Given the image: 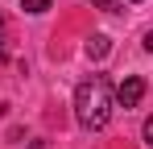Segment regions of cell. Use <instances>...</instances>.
<instances>
[{
  "mask_svg": "<svg viewBox=\"0 0 153 149\" xmlns=\"http://www.w3.org/2000/svg\"><path fill=\"white\" fill-rule=\"evenodd\" d=\"M137 4H141V0H137Z\"/></svg>",
  "mask_w": 153,
  "mask_h": 149,
  "instance_id": "obj_9",
  "label": "cell"
},
{
  "mask_svg": "<svg viewBox=\"0 0 153 149\" xmlns=\"http://www.w3.org/2000/svg\"><path fill=\"white\" fill-rule=\"evenodd\" d=\"M116 112V95H112V83L103 74H87L75 87V120L87 128V133H100L103 124L112 120Z\"/></svg>",
  "mask_w": 153,
  "mask_h": 149,
  "instance_id": "obj_1",
  "label": "cell"
},
{
  "mask_svg": "<svg viewBox=\"0 0 153 149\" xmlns=\"http://www.w3.org/2000/svg\"><path fill=\"white\" fill-rule=\"evenodd\" d=\"M95 8H120V0H91Z\"/></svg>",
  "mask_w": 153,
  "mask_h": 149,
  "instance_id": "obj_5",
  "label": "cell"
},
{
  "mask_svg": "<svg viewBox=\"0 0 153 149\" xmlns=\"http://www.w3.org/2000/svg\"><path fill=\"white\" fill-rule=\"evenodd\" d=\"M21 4H25V13H33V17L50 13V0H21Z\"/></svg>",
  "mask_w": 153,
  "mask_h": 149,
  "instance_id": "obj_4",
  "label": "cell"
},
{
  "mask_svg": "<svg viewBox=\"0 0 153 149\" xmlns=\"http://www.w3.org/2000/svg\"><path fill=\"white\" fill-rule=\"evenodd\" d=\"M145 145H153V116L145 120Z\"/></svg>",
  "mask_w": 153,
  "mask_h": 149,
  "instance_id": "obj_6",
  "label": "cell"
},
{
  "mask_svg": "<svg viewBox=\"0 0 153 149\" xmlns=\"http://www.w3.org/2000/svg\"><path fill=\"white\" fill-rule=\"evenodd\" d=\"M141 99H145V79H141V74L120 79V87H116V108H137Z\"/></svg>",
  "mask_w": 153,
  "mask_h": 149,
  "instance_id": "obj_2",
  "label": "cell"
},
{
  "mask_svg": "<svg viewBox=\"0 0 153 149\" xmlns=\"http://www.w3.org/2000/svg\"><path fill=\"white\" fill-rule=\"evenodd\" d=\"M108 54H112V37H108V33H91V42H87V58L100 62V58H108Z\"/></svg>",
  "mask_w": 153,
  "mask_h": 149,
  "instance_id": "obj_3",
  "label": "cell"
},
{
  "mask_svg": "<svg viewBox=\"0 0 153 149\" xmlns=\"http://www.w3.org/2000/svg\"><path fill=\"white\" fill-rule=\"evenodd\" d=\"M141 46H145V50H149V54H153V29H149V33H145V37H141Z\"/></svg>",
  "mask_w": 153,
  "mask_h": 149,
  "instance_id": "obj_7",
  "label": "cell"
},
{
  "mask_svg": "<svg viewBox=\"0 0 153 149\" xmlns=\"http://www.w3.org/2000/svg\"><path fill=\"white\" fill-rule=\"evenodd\" d=\"M0 37H4V25H0Z\"/></svg>",
  "mask_w": 153,
  "mask_h": 149,
  "instance_id": "obj_8",
  "label": "cell"
}]
</instances>
